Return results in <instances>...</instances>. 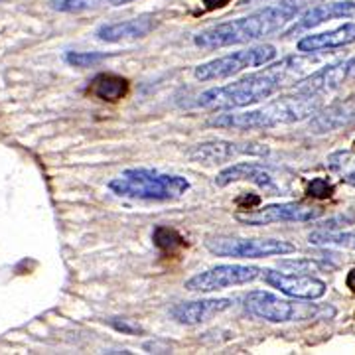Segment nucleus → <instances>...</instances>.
<instances>
[{
    "label": "nucleus",
    "instance_id": "nucleus-2",
    "mask_svg": "<svg viewBox=\"0 0 355 355\" xmlns=\"http://www.w3.org/2000/svg\"><path fill=\"white\" fill-rule=\"evenodd\" d=\"M316 2L320 0H281L249 16L215 24L211 28L195 34L193 44L202 50H219L227 45L249 44V42L282 32L288 22H292L304 8H308Z\"/></svg>",
    "mask_w": 355,
    "mask_h": 355
},
{
    "label": "nucleus",
    "instance_id": "nucleus-32",
    "mask_svg": "<svg viewBox=\"0 0 355 355\" xmlns=\"http://www.w3.org/2000/svg\"><path fill=\"white\" fill-rule=\"evenodd\" d=\"M111 6H122V4H129V2H134V0H107Z\"/></svg>",
    "mask_w": 355,
    "mask_h": 355
},
{
    "label": "nucleus",
    "instance_id": "nucleus-17",
    "mask_svg": "<svg viewBox=\"0 0 355 355\" xmlns=\"http://www.w3.org/2000/svg\"><path fill=\"white\" fill-rule=\"evenodd\" d=\"M355 42V24H343L340 28L322 32V34H312L306 36L298 42V52L302 54H314V52H322V50H336L343 47Z\"/></svg>",
    "mask_w": 355,
    "mask_h": 355
},
{
    "label": "nucleus",
    "instance_id": "nucleus-14",
    "mask_svg": "<svg viewBox=\"0 0 355 355\" xmlns=\"http://www.w3.org/2000/svg\"><path fill=\"white\" fill-rule=\"evenodd\" d=\"M233 300L231 298H209V300H195V302H180L172 306L170 316L178 324L195 325L207 322L209 318L222 314L227 308H231Z\"/></svg>",
    "mask_w": 355,
    "mask_h": 355
},
{
    "label": "nucleus",
    "instance_id": "nucleus-5",
    "mask_svg": "<svg viewBox=\"0 0 355 355\" xmlns=\"http://www.w3.org/2000/svg\"><path fill=\"white\" fill-rule=\"evenodd\" d=\"M245 310L255 318H261L270 324H286L294 320H314V318H334L336 310L332 306H318V304H296L282 300L281 296L266 292V290H252L245 296Z\"/></svg>",
    "mask_w": 355,
    "mask_h": 355
},
{
    "label": "nucleus",
    "instance_id": "nucleus-26",
    "mask_svg": "<svg viewBox=\"0 0 355 355\" xmlns=\"http://www.w3.org/2000/svg\"><path fill=\"white\" fill-rule=\"evenodd\" d=\"M334 193V186L325 180V178H314L308 184V195L316 200H327Z\"/></svg>",
    "mask_w": 355,
    "mask_h": 355
},
{
    "label": "nucleus",
    "instance_id": "nucleus-20",
    "mask_svg": "<svg viewBox=\"0 0 355 355\" xmlns=\"http://www.w3.org/2000/svg\"><path fill=\"white\" fill-rule=\"evenodd\" d=\"M327 168L340 176L341 182L355 188V152L352 150H338L327 156Z\"/></svg>",
    "mask_w": 355,
    "mask_h": 355
},
{
    "label": "nucleus",
    "instance_id": "nucleus-18",
    "mask_svg": "<svg viewBox=\"0 0 355 355\" xmlns=\"http://www.w3.org/2000/svg\"><path fill=\"white\" fill-rule=\"evenodd\" d=\"M352 120H355V97L347 99L345 103L334 105L322 115H318L310 122V129L314 133H327L340 129L343 125H349Z\"/></svg>",
    "mask_w": 355,
    "mask_h": 355
},
{
    "label": "nucleus",
    "instance_id": "nucleus-27",
    "mask_svg": "<svg viewBox=\"0 0 355 355\" xmlns=\"http://www.w3.org/2000/svg\"><path fill=\"white\" fill-rule=\"evenodd\" d=\"M109 324L113 325L117 332H122V334H142V327L138 324H134L131 320H125V318H113V320H109Z\"/></svg>",
    "mask_w": 355,
    "mask_h": 355
},
{
    "label": "nucleus",
    "instance_id": "nucleus-16",
    "mask_svg": "<svg viewBox=\"0 0 355 355\" xmlns=\"http://www.w3.org/2000/svg\"><path fill=\"white\" fill-rule=\"evenodd\" d=\"M266 154V148H255V144H245V148H241V144H233V142H223V140H215V142H204V144H195V147L188 152V156L195 160V162H206V164H219L233 158L235 154Z\"/></svg>",
    "mask_w": 355,
    "mask_h": 355
},
{
    "label": "nucleus",
    "instance_id": "nucleus-25",
    "mask_svg": "<svg viewBox=\"0 0 355 355\" xmlns=\"http://www.w3.org/2000/svg\"><path fill=\"white\" fill-rule=\"evenodd\" d=\"M279 265L282 268H294L296 272H300V275H312L314 270H320V268H324L322 263H318V261H312V259H292V261H281Z\"/></svg>",
    "mask_w": 355,
    "mask_h": 355
},
{
    "label": "nucleus",
    "instance_id": "nucleus-24",
    "mask_svg": "<svg viewBox=\"0 0 355 355\" xmlns=\"http://www.w3.org/2000/svg\"><path fill=\"white\" fill-rule=\"evenodd\" d=\"M105 58H109V54H99V52H67L65 61L74 67H89L93 63H99Z\"/></svg>",
    "mask_w": 355,
    "mask_h": 355
},
{
    "label": "nucleus",
    "instance_id": "nucleus-33",
    "mask_svg": "<svg viewBox=\"0 0 355 355\" xmlns=\"http://www.w3.org/2000/svg\"><path fill=\"white\" fill-rule=\"evenodd\" d=\"M354 144H355V142H354Z\"/></svg>",
    "mask_w": 355,
    "mask_h": 355
},
{
    "label": "nucleus",
    "instance_id": "nucleus-19",
    "mask_svg": "<svg viewBox=\"0 0 355 355\" xmlns=\"http://www.w3.org/2000/svg\"><path fill=\"white\" fill-rule=\"evenodd\" d=\"M129 91V81L120 75L113 74H101L97 75L91 85H89V93L95 95L101 101H109L115 103L118 99H122Z\"/></svg>",
    "mask_w": 355,
    "mask_h": 355
},
{
    "label": "nucleus",
    "instance_id": "nucleus-12",
    "mask_svg": "<svg viewBox=\"0 0 355 355\" xmlns=\"http://www.w3.org/2000/svg\"><path fill=\"white\" fill-rule=\"evenodd\" d=\"M334 18H355V2L341 0V2L318 4V6H314L310 10H306L290 28L284 30L281 36L282 38H292L296 34H302L306 30L316 28V26L324 24L325 20H334Z\"/></svg>",
    "mask_w": 355,
    "mask_h": 355
},
{
    "label": "nucleus",
    "instance_id": "nucleus-7",
    "mask_svg": "<svg viewBox=\"0 0 355 355\" xmlns=\"http://www.w3.org/2000/svg\"><path fill=\"white\" fill-rule=\"evenodd\" d=\"M206 249L215 257L229 259H265L275 255L294 252L296 247L282 239H239V237H209Z\"/></svg>",
    "mask_w": 355,
    "mask_h": 355
},
{
    "label": "nucleus",
    "instance_id": "nucleus-30",
    "mask_svg": "<svg viewBox=\"0 0 355 355\" xmlns=\"http://www.w3.org/2000/svg\"><path fill=\"white\" fill-rule=\"evenodd\" d=\"M202 2H204L207 10H213V8H222L225 4H229L231 0H202Z\"/></svg>",
    "mask_w": 355,
    "mask_h": 355
},
{
    "label": "nucleus",
    "instance_id": "nucleus-4",
    "mask_svg": "<svg viewBox=\"0 0 355 355\" xmlns=\"http://www.w3.org/2000/svg\"><path fill=\"white\" fill-rule=\"evenodd\" d=\"M109 190L118 197L140 202H174L190 190L186 178L174 174H160L148 168H131L122 176L109 182Z\"/></svg>",
    "mask_w": 355,
    "mask_h": 355
},
{
    "label": "nucleus",
    "instance_id": "nucleus-9",
    "mask_svg": "<svg viewBox=\"0 0 355 355\" xmlns=\"http://www.w3.org/2000/svg\"><path fill=\"white\" fill-rule=\"evenodd\" d=\"M324 211L318 207H308L302 204H275L266 206L259 211H251L247 215L237 213L235 219L249 227H263L270 223H306L314 222L322 215Z\"/></svg>",
    "mask_w": 355,
    "mask_h": 355
},
{
    "label": "nucleus",
    "instance_id": "nucleus-15",
    "mask_svg": "<svg viewBox=\"0 0 355 355\" xmlns=\"http://www.w3.org/2000/svg\"><path fill=\"white\" fill-rule=\"evenodd\" d=\"M156 26L152 16H140V18H133V20H125V22H113V24H103L99 26L95 36L101 42H122V40H138L148 36Z\"/></svg>",
    "mask_w": 355,
    "mask_h": 355
},
{
    "label": "nucleus",
    "instance_id": "nucleus-22",
    "mask_svg": "<svg viewBox=\"0 0 355 355\" xmlns=\"http://www.w3.org/2000/svg\"><path fill=\"white\" fill-rule=\"evenodd\" d=\"M310 245H338L355 249V233H341L336 229H318L308 235Z\"/></svg>",
    "mask_w": 355,
    "mask_h": 355
},
{
    "label": "nucleus",
    "instance_id": "nucleus-3",
    "mask_svg": "<svg viewBox=\"0 0 355 355\" xmlns=\"http://www.w3.org/2000/svg\"><path fill=\"white\" fill-rule=\"evenodd\" d=\"M322 107V95H284L281 99L265 105L255 111L245 113H225L209 118V127L219 129H239V131H255V129H272L279 125H292L312 117Z\"/></svg>",
    "mask_w": 355,
    "mask_h": 355
},
{
    "label": "nucleus",
    "instance_id": "nucleus-6",
    "mask_svg": "<svg viewBox=\"0 0 355 355\" xmlns=\"http://www.w3.org/2000/svg\"><path fill=\"white\" fill-rule=\"evenodd\" d=\"M275 58H277L275 45H255V47L239 50V52L227 54V56H223V58L211 59V61H207V63H202V65L195 67L193 75H195L197 81L227 79V77H233V75L241 74V72H245V69L266 65L268 61H272Z\"/></svg>",
    "mask_w": 355,
    "mask_h": 355
},
{
    "label": "nucleus",
    "instance_id": "nucleus-1",
    "mask_svg": "<svg viewBox=\"0 0 355 355\" xmlns=\"http://www.w3.org/2000/svg\"><path fill=\"white\" fill-rule=\"evenodd\" d=\"M310 65L312 61L302 58L282 59L281 63H275L257 74L245 75L229 85L207 89L197 97L195 105L211 111H235L249 105L261 103L272 97L277 91H281L284 85H288L290 79L298 81Z\"/></svg>",
    "mask_w": 355,
    "mask_h": 355
},
{
    "label": "nucleus",
    "instance_id": "nucleus-31",
    "mask_svg": "<svg viewBox=\"0 0 355 355\" xmlns=\"http://www.w3.org/2000/svg\"><path fill=\"white\" fill-rule=\"evenodd\" d=\"M345 284H347V288H349V290H354V292H355V268L352 270V272H349V275H347V279H345Z\"/></svg>",
    "mask_w": 355,
    "mask_h": 355
},
{
    "label": "nucleus",
    "instance_id": "nucleus-11",
    "mask_svg": "<svg viewBox=\"0 0 355 355\" xmlns=\"http://www.w3.org/2000/svg\"><path fill=\"white\" fill-rule=\"evenodd\" d=\"M352 75H355V59H345L340 63L325 65L308 77L300 79L292 91L304 93V95H324V93L341 87V83Z\"/></svg>",
    "mask_w": 355,
    "mask_h": 355
},
{
    "label": "nucleus",
    "instance_id": "nucleus-29",
    "mask_svg": "<svg viewBox=\"0 0 355 355\" xmlns=\"http://www.w3.org/2000/svg\"><path fill=\"white\" fill-rule=\"evenodd\" d=\"M261 204V197L259 195H243V197H239L237 200V206L241 207V209H252L255 206H259Z\"/></svg>",
    "mask_w": 355,
    "mask_h": 355
},
{
    "label": "nucleus",
    "instance_id": "nucleus-28",
    "mask_svg": "<svg viewBox=\"0 0 355 355\" xmlns=\"http://www.w3.org/2000/svg\"><path fill=\"white\" fill-rule=\"evenodd\" d=\"M354 222H355V213L354 211H349L347 215H340V217H336V219H330L327 223H324V227H322V229H338V227H340L338 223H341V225H352Z\"/></svg>",
    "mask_w": 355,
    "mask_h": 355
},
{
    "label": "nucleus",
    "instance_id": "nucleus-13",
    "mask_svg": "<svg viewBox=\"0 0 355 355\" xmlns=\"http://www.w3.org/2000/svg\"><path fill=\"white\" fill-rule=\"evenodd\" d=\"M241 180L251 182V184L259 186L261 190H265L270 195H279L281 193V188L275 182V178L270 176V172L266 170L263 164L257 162H237L233 166H229V168H225V170H222L217 174L215 184L219 188H225V186H229L233 182H241Z\"/></svg>",
    "mask_w": 355,
    "mask_h": 355
},
{
    "label": "nucleus",
    "instance_id": "nucleus-23",
    "mask_svg": "<svg viewBox=\"0 0 355 355\" xmlns=\"http://www.w3.org/2000/svg\"><path fill=\"white\" fill-rule=\"evenodd\" d=\"M101 0H50V6L56 12H67V14H77L83 10H91L99 6Z\"/></svg>",
    "mask_w": 355,
    "mask_h": 355
},
{
    "label": "nucleus",
    "instance_id": "nucleus-21",
    "mask_svg": "<svg viewBox=\"0 0 355 355\" xmlns=\"http://www.w3.org/2000/svg\"><path fill=\"white\" fill-rule=\"evenodd\" d=\"M152 241L164 255H174L188 245L186 239L180 235L176 229H172L168 225H158L152 233Z\"/></svg>",
    "mask_w": 355,
    "mask_h": 355
},
{
    "label": "nucleus",
    "instance_id": "nucleus-10",
    "mask_svg": "<svg viewBox=\"0 0 355 355\" xmlns=\"http://www.w3.org/2000/svg\"><path fill=\"white\" fill-rule=\"evenodd\" d=\"M263 279L268 286L277 288L282 294L296 298V300H318L325 294V282L314 279L312 275H284L265 268Z\"/></svg>",
    "mask_w": 355,
    "mask_h": 355
},
{
    "label": "nucleus",
    "instance_id": "nucleus-8",
    "mask_svg": "<svg viewBox=\"0 0 355 355\" xmlns=\"http://www.w3.org/2000/svg\"><path fill=\"white\" fill-rule=\"evenodd\" d=\"M261 275V268L245 265H219L213 268H207L204 272H197L190 281H186V290L190 292H217L229 286H239V284H249L257 281Z\"/></svg>",
    "mask_w": 355,
    "mask_h": 355
}]
</instances>
